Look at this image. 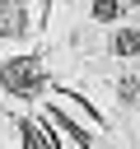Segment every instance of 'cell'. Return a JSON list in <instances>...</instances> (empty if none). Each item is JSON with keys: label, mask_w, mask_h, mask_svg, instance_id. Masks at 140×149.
Listing matches in <instances>:
<instances>
[{"label": "cell", "mask_w": 140, "mask_h": 149, "mask_svg": "<svg viewBox=\"0 0 140 149\" xmlns=\"http://www.w3.org/2000/svg\"><path fill=\"white\" fill-rule=\"evenodd\" d=\"M121 14V0H98L93 5V19H117Z\"/></svg>", "instance_id": "cell-4"}, {"label": "cell", "mask_w": 140, "mask_h": 149, "mask_svg": "<svg viewBox=\"0 0 140 149\" xmlns=\"http://www.w3.org/2000/svg\"><path fill=\"white\" fill-rule=\"evenodd\" d=\"M0 79H5L9 93H37V88H42V70H37V61H9Z\"/></svg>", "instance_id": "cell-1"}, {"label": "cell", "mask_w": 140, "mask_h": 149, "mask_svg": "<svg viewBox=\"0 0 140 149\" xmlns=\"http://www.w3.org/2000/svg\"><path fill=\"white\" fill-rule=\"evenodd\" d=\"M135 51H140V33H135V28L117 33V56H135Z\"/></svg>", "instance_id": "cell-3"}, {"label": "cell", "mask_w": 140, "mask_h": 149, "mask_svg": "<svg viewBox=\"0 0 140 149\" xmlns=\"http://www.w3.org/2000/svg\"><path fill=\"white\" fill-rule=\"evenodd\" d=\"M23 28H28L23 0H0V37H19Z\"/></svg>", "instance_id": "cell-2"}]
</instances>
